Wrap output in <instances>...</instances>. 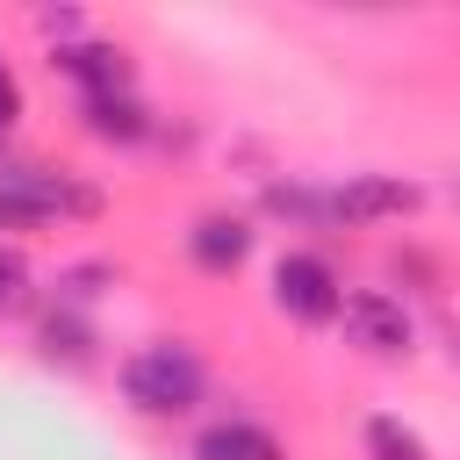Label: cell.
<instances>
[{
    "label": "cell",
    "instance_id": "1",
    "mask_svg": "<svg viewBox=\"0 0 460 460\" xmlns=\"http://www.w3.org/2000/svg\"><path fill=\"white\" fill-rule=\"evenodd\" d=\"M208 395V367L187 338H151L122 359V402L137 417H187Z\"/></svg>",
    "mask_w": 460,
    "mask_h": 460
},
{
    "label": "cell",
    "instance_id": "2",
    "mask_svg": "<svg viewBox=\"0 0 460 460\" xmlns=\"http://www.w3.org/2000/svg\"><path fill=\"white\" fill-rule=\"evenodd\" d=\"M65 216H101V187L50 165H0V230H43Z\"/></svg>",
    "mask_w": 460,
    "mask_h": 460
},
{
    "label": "cell",
    "instance_id": "3",
    "mask_svg": "<svg viewBox=\"0 0 460 460\" xmlns=\"http://www.w3.org/2000/svg\"><path fill=\"white\" fill-rule=\"evenodd\" d=\"M273 302L295 323H338V302H345L338 266L323 252H280L273 259Z\"/></svg>",
    "mask_w": 460,
    "mask_h": 460
},
{
    "label": "cell",
    "instance_id": "4",
    "mask_svg": "<svg viewBox=\"0 0 460 460\" xmlns=\"http://www.w3.org/2000/svg\"><path fill=\"white\" fill-rule=\"evenodd\" d=\"M338 323H345V345H359V352H374V359H402V352L417 345L410 309H402L395 295H381V288H352V295L338 302Z\"/></svg>",
    "mask_w": 460,
    "mask_h": 460
},
{
    "label": "cell",
    "instance_id": "5",
    "mask_svg": "<svg viewBox=\"0 0 460 460\" xmlns=\"http://www.w3.org/2000/svg\"><path fill=\"white\" fill-rule=\"evenodd\" d=\"M424 187L402 180V172H352V180H331V208H338V230H367V223H388V216H417Z\"/></svg>",
    "mask_w": 460,
    "mask_h": 460
},
{
    "label": "cell",
    "instance_id": "6",
    "mask_svg": "<svg viewBox=\"0 0 460 460\" xmlns=\"http://www.w3.org/2000/svg\"><path fill=\"white\" fill-rule=\"evenodd\" d=\"M50 72H65L79 86V101H101V93H129V58L122 43H101V36H79V43H50Z\"/></svg>",
    "mask_w": 460,
    "mask_h": 460
},
{
    "label": "cell",
    "instance_id": "7",
    "mask_svg": "<svg viewBox=\"0 0 460 460\" xmlns=\"http://www.w3.org/2000/svg\"><path fill=\"white\" fill-rule=\"evenodd\" d=\"M187 259H194L201 273H237V266L252 259V223H244V216H223V208L194 216V230H187Z\"/></svg>",
    "mask_w": 460,
    "mask_h": 460
},
{
    "label": "cell",
    "instance_id": "8",
    "mask_svg": "<svg viewBox=\"0 0 460 460\" xmlns=\"http://www.w3.org/2000/svg\"><path fill=\"white\" fill-rule=\"evenodd\" d=\"M194 460H288V446L252 417H216V424H201Z\"/></svg>",
    "mask_w": 460,
    "mask_h": 460
},
{
    "label": "cell",
    "instance_id": "9",
    "mask_svg": "<svg viewBox=\"0 0 460 460\" xmlns=\"http://www.w3.org/2000/svg\"><path fill=\"white\" fill-rule=\"evenodd\" d=\"M79 129L101 137V144H144L151 137V108L137 93H101V101H79Z\"/></svg>",
    "mask_w": 460,
    "mask_h": 460
},
{
    "label": "cell",
    "instance_id": "10",
    "mask_svg": "<svg viewBox=\"0 0 460 460\" xmlns=\"http://www.w3.org/2000/svg\"><path fill=\"white\" fill-rule=\"evenodd\" d=\"M259 201H266V216H288V223H302V230H338L331 187H309V180H273Z\"/></svg>",
    "mask_w": 460,
    "mask_h": 460
},
{
    "label": "cell",
    "instance_id": "11",
    "mask_svg": "<svg viewBox=\"0 0 460 460\" xmlns=\"http://www.w3.org/2000/svg\"><path fill=\"white\" fill-rule=\"evenodd\" d=\"M43 352H50V359H72V367L93 359V323H86L72 302H58V309L43 316Z\"/></svg>",
    "mask_w": 460,
    "mask_h": 460
},
{
    "label": "cell",
    "instance_id": "12",
    "mask_svg": "<svg viewBox=\"0 0 460 460\" xmlns=\"http://www.w3.org/2000/svg\"><path fill=\"white\" fill-rule=\"evenodd\" d=\"M359 446H367V460H424V438H417L402 417H367Z\"/></svg>",
    "mask_w": 460,
    "mask_h": 460
},
{
    "label": "cell",
    "instance_id": "13",
    "mask_svg": "<svg viewBox=\"0 0 460 460\" xmlns=\"http://www.w3.org/2000/svg\"><path fill=\"white\" fill-rule=\"evenodd\" d=\"M22 302H29V259H22V244H0V316Z\"/></svg>",
    "mask_w": 460,
    "mask_h": 460
},
{
    "label": "cell",
    "instance_id": "14",
    "mask_svg": "<svg viewBox=\"0 0 460 460\" xmlns=\"http://www.w3.org/2000/svg\"><path fill=\"white\" fill-rule=\"evenodd\" d=\"M14 122H22V79H14V72H7V58H0V137H7Z\"/></svg>",
    "mask_w": 460,
    "mask_h": 460
},
{
    "label": "cell",
    "instance_id": "15",
    "mask_svg": "<svg viewBox=\"0 0 460 460\" xmlns=\"http://www.w3.org/2000/svg\"><path fill=\"white\" fill-rule=\"evenodd\" d=\"M0 144H7V137H0Z\"/></svg>",
    "mask_w": 460,
    "mask_h": 460
}]
</instances>
